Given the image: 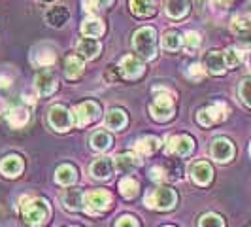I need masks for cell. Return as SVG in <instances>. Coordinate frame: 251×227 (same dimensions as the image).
I'll return each mask as SVG.
<instances>
[{"instance_id": "obj_39", "label": "cell", "mask_w": 251, "mask_h": 227, "mask_svg": "<svg viewBox=\"0 0 251 227\" xmlns=\"http://www.w3.org/2000/svg\"><path fill=\"white\" fill-rule=\"evenodd\" d=\"M151 174V180H155V182H164V178H166V169L164 167H153L150 170Z\"/></svg>"}, {"instance_id": "obj_34", "label": "cell", "mask_w": 251, "mask_h": 227, "mask_svg": "<svg viewBox=\"0 0 251 227\" xmlns=\"http://www.w3.org/2000/svg\"><path fill=\"white\" fill-rule=\"evenodd\" d=\"M183 48H185V51H189V53L199 50V48H201V34L195 32V30H189L187 34H185V38H183Z\"/></svg>"}, {"instance_id": "obj_11", "label": "cell", "mask_w": 251, "mask_h": 227, "mask_svg": "<svg viewBox=\"0 0 251 227\" xmlns=\"http://www.w3.org/2000/svg\"><path fill=\"white\" fill-rule=\"evenodd\" d=\"M212 157L219 163H226L234 157V146L226 139H217L212 144Z\"/></svg>"}, {"instance_id": "obj_5", "label": "cell", "mask_w": 251, "mask_h": 227, "mask_svg": "<svg viewBox=\"0 0 251 227\" xmlns=\"http://www.w3.org/2000/svg\"><path fill=\"white\" fill-rule=\"evenodd\" d=\"M150 112L153 115V119H157V121H168L172 117V114H174V99H172V95H168V93H157L153 102H151Z\"/></svg>"}, {"instance_id": "obj_10", "label": "cell", "mask_w": 251, "mask_h": 227, "mask_svg": "<svg viewBox=\"0 0 251 227\" xmlns=\"http://www.w3.org/2000/svg\"><path fill=\"white\" fill-rule=\"evenodd\" d=\"M50 123L55 131L64 133V131H68L72 127V114L68 112L64 106L57 104L50 110Z\"/></svg>"}, {"instance_id": "obj_35", "label": "cell", "mask_w": 251, "mask_h": 227, "mask_svg": "<svg viewBox=\"0 0 251 227\" xmlns=\"http://www.w3.org/2000/svg\"><path fill=\"white\" fill-rule=\"evenodd\" d=\"M242 59H244V55H242V51L236 50V48H228V50L225 51L226 66H230V68L238 66V64L242 63Z\"/></svg>"}, {"instance_id": "obj_22", "label": "cell", "mask_w": 251, "mask_h": 227, "mask_svg": "<svg viewBox=\"0 0 251 227\" xmlns=\"http://www.w3.org/2000/svg\"><path fill=\"white\" fill-rule=\"evenodd\" d=\"M68 17H70V13L64 6H53L50 8V12L46 13V21L51 27H63L68 21Z\"/></svg>"}, {"instance_id": "obj_23", "label": "cell", "mask_w": 251, "mask_h": 227, "mask_svg": "<svg viewBox=\"0 0 251 227\" xmlns=\"http://www.w3.org/2000/svg\"><path fill=\"white\" fill-rule=\"evenodd\" d=\"M142 159L140 155H134V153H121L115 157V167L121 170V172H130L132 169L140 167Z\"/></svg>"}, {"instance_id": "obj_8", "label": "cell", "mask_w": 251, "mask_h": 227, "mask_svg": "<svg viewBox=\"0 0 251 227\" xmlns=\"http://www.w3.org/2000/svg\"><path fill=\"white\" fill-rule=\"evenodd\" d=\"M193 150H195V142L187 135L172 137V139L168 140V144H166V151L168 153H174L177 157H187V155H191Z\"/></svg>"}, {"instance_id": "obj_2", "label": "cell", "mask_w": 251, "mask_h": 227, "mask_svg": "<svg viewBox=\"0 0 251 227\" xmlns=\"http://www.w3.org/2000/svg\"><path fill=\"white\" fill-rule=\"evenodd\" d=\"M134 51L144 59H155L157 55V32L153 27H142L132 36Z\"/></svg>"}, {"instance_id": "obj_6", "label": "cell", "mask_w": 251, "mask_h": 227, "mask_svg": "<svg viewBox=\"0 0 251 227\" xmlns=\"http://www.w3.org/2000/svg\"><path fill=\"white\" fill-rule=\"evenodd\" d=\"M83 204H85V212L87 214H100V212L110 208L112 195L108 191H104V189H97V191H91L83 197Z\"/></svg>"}, {"instance_id": "obj_40", "label": "cell", "mask_w": 251, "mask_h": 227, "mask_svg": "<svg viewBox=\"0 0 251 227\" xmlns=\"http://www.w3.org/2000/svg\"><path fill=\"white\" fill-rule=\"evenodd\" d=\"M99 2L97 0H83V10L87 13H91V15H95V13L99 12Z\"/></svg>"}, {"instance_id": "obj_4", "label": "cell", "mask_w": 251, "mask_h": 227, "mask_svg": "<svg viewBox=\"0 0 251 227\" xmlns=\"http://www.w3.org/2000/svg\"><path fill=\"white\" fill-rule=\"evenodd\" d=\"M72 123L75 127H85L89 123H93L95 119H99L100 115V106L97 102L87 101V102H81L77 104L74 110H72Z\"/></svg>"}, {"instance_id": "obj_27", "label": "cell", "mask_w": 251, "mask_h": 227, "mask_svg": "<svg viewBox=\"0 0 251 227\" xmlns=\"http://www.w3.org/2000/svg\"><path fill=\"white\" fill-rule=\"evenodd\" d=\"M81 32L89 38H99L104 34V23L97 17H89L81 25Z\"/></svg>"}, {"instance_id": "obj_38", "label": "cell", "mask_w": 251, "mask_h": 227, "mask_svg": "<svg viewBox=\"0 0 251 227\" xmlns=\"http://www.w3.org/2000/svg\"><path fill=\"white\" fill-rule=\"evenodd\" d=\"M189 78L191 80H195V82H201L202 78H204V70H202V66L201 64H191L189 66Z\"/></svg>"}, {"instance_id": "obj_36", "label": "cell", "mask_w": 251, "mask_h": 227, "mask_svg": "<svg viewBox=\"0 0 251 227\" xmlns=\"http://www.w3.org/2000/svg\"><path fill=\"white\" fill-rule=\"evenodd\" d=\"M201 227H225V224L217 214H206L202 216Z\"/></svg>"}, {"instance_id": "obj_1", "label": "cell", "mask_w": 251, "mask_h": 227, "mask_svg": "<svg viewBox=\"0 0 251 227\" xmlns=\"http://www.w3.org/2000/svg\"><path fill=\"white\" fill-rule=\"evenodd\" d=\"M21 214L26 226L38 227L48 222L50 218V204L44 199H23L21 201Z\"/></svg>"}, {"instance_id": "obj_12", "label": "cell", "mask_w": 251, "mask_h": 227, "mask_svg": "<svg viewBox=\"0 0 251 227\" xmlns=\"http://www.w3.org/2000/svg\"><path fill=\"white\" fill-rule=\"evenodd\" d=\"M204 66L212 72V74H223L226 68V61H225V53L221 51H208L206 57H204Z\"/></svg>"}, {"instance_id": "obj_25", "label": "cell", "mask_w": 251, "mask_h": 227, "mask_svg": "<svg viewBox=\"0 0 251 227\" xmlns=\"http://www.w3.org/2000/svg\"><path fill=\"white\" fill-rule=\"evenodd\" d=\"M166 13L172 19H181L189 13L187 0H166Z\"/></svg>"}, {"instance_id": "obj_26", "label": "cell", "mask_w": 251, "mask_h": 227, "mask_svg": "<svg viewBox=\"0 0 251 227\" xmlns=\"http://www.w3.org/2000/svg\"><path fill=\"white\" fill-rule=\"evenodd\" d=\"M155 0H130V12L138 17H148L155 13Z\"/></svg>"}, {"instance_id": "obj_3", "label": "cell", "mask_w": 251, "mask_h": 227, "mask_svg": "<svg viewBox=\"0 0 251 227\" xmlns=\"http://www.w3.org/2000/svg\"><path fill=\"white\" fill-rule=\"evenodd\" d=\"M176 204V193L170 188H157L146 195V206L155 210H170Z\"/></svg>"}, {"instance_id": "obj_31", "label": "cell", "mask_w": 251, "mask_h": 227, "mask_svg": "<svg viewBox=\"0 0 251 227\" xmlns=\"http://www.w3.org/2000/svg\"><path fill=\"white\" fill-rule=\"evenodd\" d=\"M161 44H163V48L166 51H177L183 46V38L179 36L177 32H174V30H168V32H164Z\"/></svg>"}, {"instance_id": "obj_32", "label": "cell", "mask_w": 251, "mask_h": 227, "mask_svg": "<svg viewBox=\"0 0 251 227\" xmlns=\"http://www.w3.org/2000/svg\"><path fill=\"white\" fill-rule=\"evenodd\" d=\"M63 202L68 210H79L81 204H83V197H81V193L77 189H68L66 195H64Z\"/></svg>"}, {"instance_id": "obj_15", "label": "cell", "mask_w": 251, "mask_h": 227, "mask_svg": "<svg viewBox=\"0 0 251 227\" xmlns=\"http://www.w3.org/2000/svg\"><path fill=\"white\" fill-rule=\"evenodd\" d=\"M32 63L38 64V66H51L55 63V50L51 48L50 44L38 46L34 53H32Z\"/></svg>"}, {"instance_id": "obj_28", "label": "cell", "mask_w": 251, "mask_h": 227, "mask_svg": "<svg viewBox=\"0 0 251 227\" xmlns=\"http://www.w3.org/2000/svg\"><path fill=\"white\" fill-rule=\"evenodd\" d=\"M106 125L112 131H121L126 125V114L123 110H119V108H113L106 115Z\"/></svg>"}, {"instance_id": "obj_14", "label": "cell", "mask_w": 251, "mask_h": 227, "mask_svg": "<svg viewBox=\"0 0 251 227\" xmlns=\"http://www.w3.org/2000/svg\"><path fill=\"white\" fill-rule=\"evenodd\" d=\"M34 85H36V91L42 97H50L57 89V80H55V76L51 74V72H42V74L36 76Z\"/></svg>"}, {"instance_id": "obj_33", "label": "cell", "mask_w": 251, "mask_h": 227, "mask_svg": "<svg viewBox=\"0 0 251 227\" xmlns=\"http://www.w3.org/2000/svg\"><path fill=\"white\" fill-rule=\"evenodd\" d=\"M119 191H121L123 197L132 199V197H136V193H138V182L130 176L123 178V180L119 182Z\"/></svg>"}, {"instance_id": "obj_17", "label": "cell", "mask_w": 251, "mask_h": 227, "mask_svg": "<svg viewBox=\"0 0 251 227\" xmlns=\"http://www.w3.org/2000/svg\"><path fill=\"white\" fill-rule=\"evenodd\" d=\"M230 28H232V32L236 34V38H238L240 42H244V44H251V21H248V19H244V17H234L232 19V25H230Z\"/></svg>"}, {"instance_id": "obj_43", "label": "cell", "mask_w": 251, "mask_h": 227, "mask_svg": "<svg viewBox=\"0 0 251 227\" xmlns=\"http://www.w3.org/2000/svg\"><path fill=\"white\" fill-rule=\"evenodd\" d=\"M246 12H248V15L251 17V0L248 2V6H246Z\"/></svg>"}, {"instance_id": "obj_42", "label": "cell", "mask_w": 251, "mask_h": 227, "mask_svg": "<svg viewBox=\"0 0 251 227\" xmlns=\"http://www.w3.org/2000/svg\"><path fill=\"white\" fill-rule=\"evenodd\" d=\"M97 2H99V6H100V8H108L113 0H97Z\"/></svg>"}, {"instance_id": "obj_21", "label": "cell", "mask_w": 251, "mask_h": 227, "mask_svg": "<svg viewBox=\"0 0 251 227\" xmlns=\"http://www.w3.org/2000/svg\"><path fill=\"white\" fill-rule=\"evenodd\" d=\"M77 53H81L85 59H95L100 53V42L95 40V38L85 36L77 44Z\"/></svg>"}, {"instance_id": "obj_7", "label": "cell", "mask_w": 251, "mask_h": 227, "mask_svg": "<svg viewBox=\"0 0 251 227\" xmlns=\"http://www.w3.org/2000/svg\"><path fill=\"white\" fill-rule=\"evenodd\" d=\"M226 114H228V106L223 104V102H215V104H212L210 108L201 110L199 115H197V119H199L201 125L210 127V125H214V123L223 121V119L226 117Z\"/></svg>"}, {"instance_id": "obj_37", "label": "cell", "mask_w": 251, "mask_h": 227, "mask_svg": "<svg viewBox=\"0 0 251 227\" xmlns=\"http://www.w3.org/2000/svg\"><path fill=\"white\" fill-rule=\"evenodd\" d=\"M240 97L248 106H251V78H246L240 84Z\"/></svg>"}, {"instance_id": "obj_16", "label": "cell", "mask_w": 251, "mask_h": 227, "mask_svg": "<svg viewBox=\"0 0 251 227\" xmlns=\"http://www.w3.org/2000/svg\"><path fill=\"white\" fill-rule=\"evenodd\" d=\"M91 174L97 180H108L113 174V161L108 157L97 159L95 163L91 165Z\"/></svg>"}, {"instance_id": "obj_20", "label": "cell", "mask_w": 251, "mask_h": 227, "mask_svg": "<svg viewBox=\"0 0 251 227\" xmlns=\"http://www.w3.org/2000/svg\"><path fill=\"white\" fill-rule=\"evenodd\" d=\"M28 117H30V114H28V110H26L25 106H15V108L8 110V121H10V125L13 129L25 127L28 123Z\"/></svg>"}, {"instance_id": "obj_19", "label": "cell", "mask_w": 251, "mask_h": 227, "mask_svg": "<svg viewBox=\"0 0 251 227\" xmlns=\"http://www.w3.org/2000/svg\"><path fill=\"white\" fill-rule=\"evenodd\" d=\"M159 146H161V142H159L157 137H142V139L134 144V151L138 153L140 157H148L151 153H155Z\"/></svg>"}, {"instance_id": "obj_9", "label": "cell", "mask_w": 251, "mask_h": 227, "mask_svg": "<svg viewBox=\"0 0 251 227\" xmlns=\"http://www.w3.org/2000/svg\"><path fill=\"white\" fill-rule=\"evenodd\" d=\"M119 72L126 80H138L144 74V63L136 55H126L119 63Z\"/></svg>"}, {"instance_id": "obj_18", "label": "cell", "mask_w": 251, "mask_h": 227, "mask_svg": "<svg viewBox=\"0 0 251 227\" xmlns=\"http://www.w3.org/2000/svg\"><path fill=\"white\" fill-rule=\"evenodd\" d=\"M0 170H2V174L8 178H15L21 174V170H23V161H21V157L19 155H8L2 165H0Z\"/></svg>"}, {"instance_id": "obj_29", "label": "cell", "mask_w": 251, "mask_h": 227, "mask_svg": "<svg viewBox=\"0 0 251 227\" xmlns=\"http://www.w3.org/2000/svg\"><path fill=\"white\" fill-rule=\"evenodd\" d=\"M55 180L59 184H63V186H72L77 180V172H75L74 167H70V165H61L57 169V172H55Z\"/></svg>"}, {"instance_id": "obj_44", "label": "cell", "mask_w": 251, "mask_h": 227, "mask_svg": "<svg viewBox=\"0 0 251 227\" xmlns=\"http://www.w3.org/2000/svg\"><path fill=\"white\" fill-rule=\"evenodd\" d=\"M250 155H251V146H250Z\"/></svg>"}, {"instance_id": "obj_30", "label": "cell", "mask_w": 251, "mask_h": 227, "mask_svg": "<svg viewBox=\"0 0 251 227\" xmlns=\"http://www.w3.org/2000/svg\"><path fill=\"white\" fill-rule=\"evenodd\" d=\"M91 146L97 151L110 150V148H112V137H110L108 133H104V131H97V133L93 135V139H91Z\"/></svg>"}, {"instance_id": "obj_24", "label": "cell", "mask_w": 251, "mask_h": 227, "mask_svg": "<svg viewBox=\"0 0 251 227\" xmlns=\"http://www.w3.org/2000/svg\"><path fill=\"white\" fill-rule=\"evenodd\" d=\"M64 74L68 80H77L79 76L83 74V61L77 57V55H70L66 57V63H64Z\"/></svg>"}, {"instance_id": "obj_41", "label": "cell", "mask_w": 251, "mask_h": 227, "mask_svg": "<svg viewBox=\"0 0 251 227\" xmlns=\"http://www.w3.org/2000/svg\"><path fill=\"white\" fill-rule=\"evenodd\" d=\"M115 227H138V222L134 218H130V216H123V218H119Z\"/></svg>"}, {"instance_id": "obj_13", "label": "cell", "mask_w": 251, "mask_h": 227, "mask_svg": "<svg viewBox=\"0 0 251 227\" xmlns=\"http://www.w3.org/2000/svg\"><path fill=\"white\" fill-rule=\"evenodd\" d=\"M212 176H214V170H212L210 163H206V161H199V163H195L191 167V178H193V182H197L199 186L210 184Z\"/></svg>"}]
</instances>
